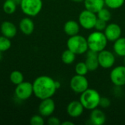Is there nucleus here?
I'll return each mask as SVG.
<instances>
[{
	"label": "nucleus",
	"mask_w": 125,
	"mask_h": 125,
	"mask_svg": "<svg viewBox=\"0 0 125 125\" xmlns=\"http://www.w3.org/2000/svg\"><path fill=\"white\" fill-rule=\"evenodd\" d=\"M32 85L34 96L41 100L52 97L57 90L56 81L48 75L37 77L34 81Z\"/></svg>",
	"instance_id": "f257e3e1"
},
{
	"label": "nucleus",
	"mask_w": 125,
	"mask_h": 125,
	"mask_svg": "<svg viewBox=\"0 0 125 125\" xmlns=\"http://www.w3.org/2000/svg\"><path fill=\"white\" fill-rule=\"evenodd\" d=\"M100 98L101 97L97 90L88 88L81 94L80 101L85 109L92 111L99 106Z\"/></svg>",
	"instance_id": "f03ea898"
},
{
	"label": "nucleus",
	"mask_w": 125,
	"mask_h": 125,
	"mask_svg": "<svg viewBox=\"0 0 125 125\" xmlns=\"http://www.w3.org/2000/svg\"><path fill=\"white\" fill-rule=\"evenodd\" d=\"M108 41L105 34L99 31L91 33L87 37L89 49L97 53L105 49Z\"/></svg>",
	"instance_id": "7ed1b4c3"
},
{
	"label": "nucleus",
	"mask_w": 125,
	"mask_h": 125,
	"mask_svg": "<svg viewBox=\"0 0 125 125\" xmlns=\"http://www.w3.org/2000/svg\"><path fill=\"white\" fill-rule=\"evenodd\" d=\"M67 46L69 50L76 55L83 54L89 49L87 39L79 34L70 37L67 41Z\"/></svg>",
	"instance_id": "20e7f679"
},
{
	"label": "nucleus",
	"mask_w": 125,
	"mask_h": 125,
	"mask_svg": "<svg viewBox=\"0 0 125 125\" xmlns=\"http://www.w3.org/2000/svg\"><path fill=\"white\" fill-rule=\"evenodd\" d=\"M22 12L29 17L37 15L42 8V0H21L20 4Z\"/></svg>",
	"instance_id": "39448f33"
},
{
	"label": "nucleus",
	"mask_w": 125,
	"mask_h": 125,
	"mask_svg": "<svg viewBox=\"0 0 125 125\" xmlns=\"http://www.w3.org/2000/svg\"><path fill=\"white\" fill-rule=\"evenodd\" d=\"M97 20V16L96 13H94L88 10H83L78 16V23L80 26L87 30L94 28Z\"/></svg>",
	"instance_id": "423d86ee"
},
{
	"label": "nucleus",
	"mask_w": 125,
	"mask_h": 125,
	"mask_svg": "<svg viewBox=\"0 0 125 125\" xmlns=\"http://www.w3.org/2000/svg\"><path fill=\"white\" fill-rule=\"evenodd\" d=\"M70 86L74 92L81 94L89 88V81L85 75L76 74L70 79Z\"/></svg>",
	"instance_id": "0eeeda50"
},
{
	"label": "nucleus",
	"mask_w": 125,
	"mask_h": 125,
	"mask_svg": "<svg viewBox=\"0 0 125 125\" xmlns=\"http://www.w3.org/2000/svg\"><path fill=\"white\" fill-rule=\"evenodd\" d=\"M33 93V85L30 82L23 81L16 85L15 89V94L19 100H26L31 97Z\"/></svg>",
	"instance_id": "6e6552de"
},
{
	"label": "nucleus",
	"mask_w": 125,
	"mask_h": 125,
	"mask_svg": "<svg viewBox=\"0 0 125 125\" xmlns=\"http://www.w3.org/2000/svg\"><path fill=\"white\" fill-rule=\"evenodd\" d=\"M110 79L116 86H125V65L114 67L111 72Z\"/></svg>",
	"instance_id": "1a4fd4ad"
},
{
	"label": "nucleus",
	"mask_w": 125,
	"mask_h": 125,
	"mask_svg": "<svg viewBox=\"0 0 125 125\" xmlns=\"http://www.w3.org/2000/svg\"><path fill=\"white\" fill-rule=\"evenodd\" d=\"M98 62L100 67L104 69H109L115 63V56L112 52L104 49L98 53Z\"/></svg>",
	"instance_id": "9d476101"
},
{
	"label": "nucleus",
	"mask_w": 125,
	"mask_h": 125,
	"mask_svg": "<svg viewBox=\"0 0 125 125\" xmlns=\"http://www.w3.org/2000/svg\"><path fill=\"white\" fill-rule=\"evenodd\" d=\"M55 108H56L55 103L53 100H52L51 97H50V98L42 100V101L39 105L38 111L41 116L48 117L51 116L52 114L54 112Z\"/></svg>",
	"instance_id": "9b49d317"
},
{
	"label": "nucleus",
	"mask_w": 125,
	"mask_h": 125,
	"mask_svg": "<svg viewBox=\"0 0 125 125\" xmlns=\"http://www.w3.org/2000/svg\"><path fill=\"white\" fill-rule=\"evenodd\" d=\"M104 34L108 41L114 42L122 35V29L117 23H112L107 25L104 30Z\"/></svg>",
	"instance_id": "f8f14e48"
},
{
	"label": "nucleus",
	"mask_w": 125,
	"mask_h": 125,
	"mask_svg": "<svg viewBox=\"0 0 125 125\" xmlns=\"http://www.w3.org/2000/svg\"><path fill=\"white\" fill-rule=\"evenodd\" d=\"M84 109L85 108L80 100H73L68 104L67 107V112L70 117L78 118L83 114Z\"/></svg>",
	"instance_id": "ddd939ff"
},
{
	"label": "nucleus",
	"mask_w": 125,
	"mask_h": 125,
	"mask_svg": "<svg viewBox=\"0 0 125 125\" xmlns=\"http://www.w3.org/2000/svg\"><path fill=\"white\" fill-rule=\"evenodd\" d=\"M85 63L89 69V71H94L97 70L100 67L98 62V53L89 50L87 52Z\"/></svg>",
	"instance_id": "4468645a"
},
{
	"label": "nucleus",
	"mask_w": 125,
	"mask_h": 125,
	"mask_svg": "<svg viewBox=\"0 0 125 125\" xmlns=\"http://www.w3.org/2000/svg\"><path fill=\"white\" fill-rule=\"evenodd\" d=\"M0 29L2 35L10 39L13 38L17 34V28L15 25L10 21H4L1 24Z\"/></svg>",
	"instance_id": "2eb2a0df"
},
{
	"label": "nucleus",
	"mask_w": 125,
	"mask_h": 125,
	"mask_svg": "<svg viewBox=\"0 0 125 125\" xmlns=\"http://www.w3.org/2000/svg\"><path fill=\"white\" fill-rule=\"evenodd\" d=\"M89 121L92 125H102L105 124L106 121V116L103 111L95 108L92 111Z\"/></svg>",
	"instance_id": "dca6fc26"
},
{
	"label": "nucleus",
	"mask_w": 125,
	"mask_h": 125,
	"mask_svg": "<svg viewBox=\"0 0 125 125\" xmlns=\"http://www.w3.org/2000/svg\"><path fill=\"white\" fill-rule=\"evenodd\" d=\"M19 28L22 33L26 35H30L34 30V23L29 17L23 18L19 23Z\"/></svg>",
	"instance_id": "f3484780"
},
{
	"label": "nucleus",
	"mask_w": 125,
	"mask_h": 125,
	"mask_svg": "<svg viewBox=\"0 0 125 125\" xmlns=\"http://www.w3.org/2000/svg\"><path fill=\"white\" fill-rule=\"evenodd\" d=\"M80 24L75 21L69 20L64 25V33L71 37L76 34H78L80 31Z\"/></svg>",
	"instance_id": "a211bd4d"
},
{
	"label": "nucleus",
	"mask_w": 125,
	"mask_h": 125,
	"mask_svg": "<svg viewBox=\"0 0 125 125\" xmlns=\"http://www.w3.org/2000/svg\"><path fill=\"white\" fill-rule=\"evenodd\" d=\"M104 0H84V7L94 13H97L105 6Z\"/></svg>",
	"instance_id": "6ab92c4d"
},
{
	"label": "nucleus",
	"mask_w": 125,
	"mask_h": 125,
	"mask_svg": "<svg viewBox=\"0 0 125 125\" xmlns=\"http://www.w3.org/2000/svg\"><path fill=\"white\" fill-rule=\"evenodd\" d=\"M114 51L115 53L119 56H125V37H119L114 41Z\"/></svg>",
	"instance_id": "aec40b11"
},
{
	"label": "nucleus",
	"mask_w": 125,
	"mask_h": 125,
	"mask_svg": "<svg viewBox=\"0 0 125 125\" xmlns=\"http://www.w3.org/2000/svg\"><path fill=\"white\" fill-rule=\"evenodd\" d=\"M75 56L76 54L67 48L62 54V61L65 64H71L75 60Z\"/></svg>",
	"instance_id": "412c9836"
},
{
	"label": "nucleus",
	"mask_w": 125,
	"mask_h": 125,
	"mask_svg": "<svg viewBox=\"0 0 125 125\" xmlns=\"http://www.w3.org/2000/svg\"><path fill=\"white\" fill-rule=\"evenodd\" d=\"M17 4L13 0H6L3 4V10L7 15L13 14L16 10Z\"/></svg>",
	"instance_id": "4be33fe9"
},
{
	"label": "nucleus",
	"mask_w": 125,
	"mask_h": 125,
	"mask_svg": "<svg viewBox=\"0 0 125 125\" xmlns=\"http://www.w3.org/2000/svg\"><path fill=\"white\" fill-rule=\"evenodd\" d=\"M23 79H24L23 75L19 70H14L10 75V80L15 85H18L22 83L23 81Z\"/></svg>",
	"instance_id": "5701e85b"
},
{
	"label": "nucleus",
	"mask_w": 125,
	"mask_h": 125,
	"mask_svg": "<svg viewBox=\"0 0 125 125\" xmlns=\"http://www.w3.org/2000/svg\"><path fill=\"white\" fill-rule=\"evenodd\" d=\"M105 4L111 9H119L123 6L125 4V0H104Z\"/></svg>",
	"instance_id": "b1692460"
},
{
	"label": "nucleus",
	"mask_w": 125,
	"mask_h": 125,
	"mask_svg": "<svg viewBox=\"0 0 125 125\" xmlns=\"http://www.w3.org/2000/svg\"><path fill=\"white\" fill-rule=\"evenodd\" d=\"M75 73L77 75H86L89 72V69H88L85 62H80L75 65Z\"/></svg>",
	"instance_id": "393cba45"
},
{
	"label": "nucleus",
	"mask_w": 125,
	"mask_h": 125,
	"mask_svg": "<svg viewBox=\"0 0 125 125\" xmlns=\"http://www.w3.org/2000/svg\"><path fill=\"white\" fill-rule=\"evenodd\" d=\"M11 41L10 39L4 36H0V51L1 52H4L8 51L11 47Z\"/></svg>",
	"instance_id": "a878e982"
},
{
	"label": "nucleus",
	"mask_w": 125,
	"mask_h": 125,
	"mask_svg": "<svg viewBox=\"0 0 125 125\" xmlns=\"http://www.w3.org/2000/svg\"><path fill=\"white\" fill-rule=\"evenodd\" d=\"M97 18L101 19V20H103V21L108 22L111 18V13L109 11V10L103 7V9H101L97 13Z\"/></svg>",
	"instance_id": "bb28decb"
},
{
	"label": "nucleus",
	"mask_w": 125,
	"mask_h": 125,
	"mask_svg": "<svg viewBox=\"0 0 125 125\" xmlns=\"http://www.w3.org/2000/svg\"><path fill=\"white\" fill-rule=\"evenodd\" d=\"M30 124L31 125H43L45 121L41 115H34L30 119Z\"/></svg>",
	"instance_id": "cd10ccee"
},
{
	"label": "nucleus",
	"mask_w": 125,
	"mask_h": 125,
	"mask_svg": "<svg viewBox=\"0 0 125 125\" xmlns=\"http://www.w3.org/2000/svg\"><path fill=\"white\" fill-rule=\"evenodd\" d=\"M106 26H107V22L106 21L97 18L96 23H95V26H94V29L97 31H104L105 29L106 28Z\"/></svg>",
	"instance_id": "c85d7f7f"
},
{
	"label": "nucleus",
	"mask_w": 125,
	"mask_h": 125,
	"mask_svg": "<svg viewBox=\"0 0 125 125\" xmlns=\"http://www.w3.org/2000/svg\"><path fill=\"white\" fill-rule=\"evenodd\" d=\"M111 105V100L107 97H101L99 103V106L103 108H107Z\"/></svg>",
	"instance_id": "c756f323"
},
{
	"label": "nucleus",
	"mask_w": 125,
	"mask_h": 125,
	"mask_svg": "<svg viewBox=\"0 0 125 125\" xmlns=\"http://www.w3.org/2000/svg\"><path fill=\"white\" fill-rule=\"evenodd\" d=\"M48 124L49 125H61V122L59 118L56 116H51L48 119Z\"/></svg>",
	"instance_id": "7c9ffc66"
},
{
	"label": "nucleus",
	"mask_w": 125,
	"mask_h": 125,
	"mask_svg": "<svg viewBox=\"0 0 125 125\" xmlns=\"http://www.w3.org/2000/svg\"><path fill=\"white\" fill-rule=\"evenodd\" d=\"M61 125H74V123H73V122H72L66 121V122H64L61 123Z\"/></svg>",
	"instance_id": "2f4dec72"
},
{
	"label": "nucleus",
	"mask_w": 125,
	"mask_h": 125,
	"mask_svg": "<svg viewBox=\"0 0 125 125\" xmlns=\"http://www.w3.org/2000/svg\"><path fill=\"white\" fill-rule=\"evenodd\" d=\"M56 89H59V88H60V86H61V83H60V82H59V81H56Z\"/></svg>",
	"instance_id": "473e14b6"
},
{
	"label": "nucleus",
	"mask_w": 125,
	"mask_h": 125,
	"mask_svg": "<svg viewBox=\"0 0 125 125\" xmlns=\"http://www.w3.org/2000/svg\"><path fill=\"white\" fill-rule=\"evenodd\" d=\"M71 1H74V2H76V3H80V2L83 1L84 0H71Z\"/></svg>",
	"instance_id": "72a5a7b5"
},
{
	"label": "nucleus",
	"mask_w": 125,
	"mask_h": 125,
	"mask_svg": "<svg viewBox=\"0 0 125 125\" xmlns=\"http://www.w3.org/2000/svg\"><path fill=\"white\" fill-rule=\"evenodd\" d=\"M1 59H2V52L0 51V61L1 60Z\"/></svg>",
	"instance_id": "f704fd0d"
},
{
	"label": "nucleus",
	"mask_w": 125,
	"mask_h": 125,
	"mask_svg": "<svg viewBox=\"0 0 125 125\" xmlns=\"http://www.w3.org/2000/svg\"></svg>",
	"instance_id": "c9c22d12"
}]
</instances>
